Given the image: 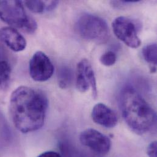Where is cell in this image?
<instances>
[{"mask_svg": "<svg viewBox=\"0 0 157 157\" xmlns=\"http://www.w3.org/2000/svg\"><path fill=\"white\" fill-rule=\"evenodd\" d=\"M48 100L41 92L20 86L12 93L9 111L14 126L23 133L36 132L44 124Z\"/></svg>", "mask_w": 157, "mask_h": 157, "instance_id": "obj_1", "label": "cell"}, {"mask_svg": "<svg viewBox=\"0 0 157 157\" xmlns=\"http://www.w3.org/2000/svg\"><path fill=\"white\" fill-rule=\"evenodd\" d=\"M120 106L128 126L135 133L148 132L156 122V114L142 95L133 87L127 86L120 94Z\"/></svg>", "mask_w": 157, "mask_h": 157, "instance_id": "obj_2", "label": "cell"}, {"mask_svg": "<svg viewBox=\"0 0 157 157\" xmlns=\"http://www.w3.org/2000/svg\"><path fill=\"white\" fill-rule=\"evenodd\" d=\"M0 18L12 28H20L28 33L32 34L37 28L36 21L27 15L20 1H0Z\"/></svg>", "mask_w": 157, "mask_h": 157, "instance_id": "obj_3", "label": "cell"}, {"mask_svg": "<svg viewBox=\"0 0 157 157\" xmlns=\"http://www.w3.org/2000/svg\"><path fill=\"white\" fill-rule=\"evenodd\" d=\"M79 36L84 39L98 44L106 43L109 38V29L106 22L101 17L84 13L76 24Z\"/></svg>", "mask_w": 157, "mask_h": 157, "instance_id": "obj_4", "label": "cell"}, {"mask_svg": "<svg viewBox=\"0 0 157 157\" xmlns=\"http://www.w3.org/2000/svg\"><path fill=\"white\" fill-rule=\"evenodd\" d=\"M113 32L116 36L127 46L137 48L141 46V41L138 35L135 23L130 18L120 16L116 18L112 23Z\"/></svg>", "mask_w": 157, "mask_h": 157, "instance_id": "obj_5", "label": "cell"}, {"mask_svg": "<svg viewBox=\"0 0 157 157\" xmlns=\"http://www.w3.org/2000/svg\"><path fill=\"white\" fill-rule=\"evenodd\" d=\"M29 72L33 80L44 82L52 77L54 73V66L45 53L38 51L33 55L30 59Z\"/></svg>", "mask_w": 157, "mask_h": 157, "instance_id": "obj_6", "label": "cell"}, {"mask_svg": "<svg viewBox=\"0 0 157 157\" xmlns=\"http://www.w3.org/2000/svg\"><path fill=\"white\" fill-rule=\"evenodd\" d=\"M81 143L100 155L108 154L111 147L109 138L101 132L92 128L84 130L79 136Z\"/></svg>", "mask_w": 157, "mask_h": 157, "instance_id": "obj_7", "label": "cell"}, {"mask_svg": "<svg viewBox=\"0 0 157 157\" xmlns=\"http://www.w3.org/2000/svg\"><path fill=\"white\" fill-rule=\"evenodd\" d=\"M91 116L94 122L105 128H113L117 124L118 119L116 113L101 103L94 106Z\"/></svg>", "mask_w": 157, "mask_h": 157, "instance_id": "obj_8", "label": "cell"}, {"mask_svg": "<svg viewBox=\"0 0 157 157\" xmlns=\"http://www.w3.org/2000/svg\"><path fill=\"white\" fill-rule=\"evenodd\" d=\"M0 40L15 52L23 51L27 45L25 37L17 29L11 26L0 29Z\"/></svg>", "mask_w": 157, "mask_h": 157, "instance_id": "obj_9", "label": "cell"}, {"mask_svg": "<svg viewBox=\"0 0 157 157\" xmlns=\"http://www.w3.org/2000/svg\"><path fill=\"white\" fill-rule=\"evenodd\" d=\"M78 64L81 67V69L90 87L92 88V97L95 99L97 97V87L96 78L92 67L89 61L86 59H82L79 62Z\"/></svg>", "mask_w": 157, "mask_h": 157, "instance_id": "obj_10", "label": "cell"}, {"mask_svg": "<svg viewBox=\"0 0 157 157\" xmlns=\"http://www.w3.org/2000/svg\"><path fill=\"white\" fill-rule=\"evenodd\" d=\"M157 47L156 44L146 45L142 50L144 60L149 64L151 73H155L157 69Z\"/></svg>", "mask_w": 157, "mask_h": 157, "instance_id": "obj_11", "label": "cell"}, {"mask_svg": "<svg viewBox=\"0 0 157 157\" xmlns=\"http://www.w3.org/2000/svg\"><path fill=\"white\" fill-rule=\"evenodd\" d=\"M11 75V67L9 63L5 61H0V89H6L8 87Z\"/></svg>", "mask_w": 157, "mask_h": 157, "instance_id": "obj_12", "label": "cell"}, {"mask_svg": "<svg viewBox=\"0 0 157 157\" xmlns=\"http://www.w3.org/2000/svg\"><path fill=\"white\" fill-rule=\"evenodd\" d=\"M72 70L67 67H63L58 72V84L61 89L68 88L72 80Z\"/></svg>", "mask_w": 157, "mask_h": 157, "instance_id": "obj_13", "label": "cell"}, {"mask_svg": "<svg viewBox=\"0 0 157 157\" xmlns=\"http://www.w3.org/2000/svg\"><path fill=\"white\" fill-rule=\"evenodd\" d=\"M59 147L62 154L61 157H84L67 141H60Z\"/></svg>", "mask_w": 157, "mask_h": 157, "instance_id": "obj_14", "label": "cell"}, {"mask_svg": "<svg viewBox=\"0 0 157 157\" xmlns=\"http://www.w3.org/2000/svg\"><path fill=\"white\" fill-rule=\"evenodd\" d=\"M76 86L77 89L80 92L84 93L88 90L90 86L86 78L81 67L78 64L77 67V78H76Z\"/></svg>", "mask_w": 157, "mask_h": 157, "instance_id": "obj_15", "label": "cell"}, {"mask_svg": "<svg viewBox=\"0 0 157 157\" xmlns=\"http://www.w3.org/2000/svg\"><path fill=\"white\" fill-rule=\"evenodd\" d=\"M24 3L29 10L34 13H42L47 9V2L42 1H26Z\"/></svg>", "mask_w": 157, "mask_h": 157, "instance_id": "obj_16", "label": "cell"}, {"mask_svg": "<svg viewBox=\"0 0 157 157\" xmlns=\"http://www.w3.org/2000/svg\"><path fill=\"white\" fill-rule=\"evenodd\" d=\"M117 60V56L114 52L112 51H108L103 53L100 58V61L102 65L109 67L113 66Z\"/></svg>", "mask_w": 157, "mask_h": 157, "instance_id": "obj_17", "label": "cell"}, {"mask_svg": "<svg viewBox=\"0 0 157 157\" xmlns=\"http://www.w3.org/2000/svg\"><path fill=\"white\" fill-rule=\"evenodd\" d=\"M157 141L151 143L147 149V153L149 157H157Z\"/></svg>", "mask_w": 157, "mask_h": 157, "instance_id": "obj_18", "label": "cell"}, {"mask_svg": "<svg viewBox=\"0 0 157 157\" xmlns=\"http://www.w3.org/2000/svg\"><path fill=\"white\" fill-rule=\"evenodd\" d=\"M37 157H61V155L56 152L47 151L42 153Z\"/></svg>", "mask_w": 157, "mask_h": 157, "instance_id": "obj_19", "label": "cell"}]
</instances>
